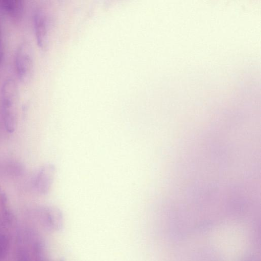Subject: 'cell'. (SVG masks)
<instances>
[{"mask_svg": "<svg viewBox=\"0 0 261 261\" xmlns=\"http://www.w3.org/2000/svg\"><path fill=\"white\" fill-rule=\"evenodd\" d=\"M9 245L7 237L4 234L0 235V261L6 256Z\"/></svg>", "mask_w": 261, "mask_h": 261, "instance_id": "cell-6", "label": "cell"}, {"mask_svg": "<svg viewBox=\"0 0 261 261\" xmlns=\"http://www.w3.org/2000/svg\"><path fill=\"white\" fill-rule=\"evenodd\" d=\"M24 3L21 0H3L0 8L13 21L19 22L24 13Z\"/></svg>", "mask_w": 261, "mask_h": 261, "instance_id": "cell-5", "label": "cell"}, {"mask_svg": "<svg viewBox=\"0 0 261 261\" xmlns=\"http://www.w3.org/2000/svg\"><path fill=\"white\" fill-rule=\"evenodd\" d=\"M17 261H30V260L25 253L20 252L18 255Z\"/></svg>", "mask_w": 261, "mask_h": 261, "instance_id": "cell-8", "label": "cell"}, {"mask_svg": "<svg viewBox=\"0 0 261 261\" xmlns=\"http://www.w3.org/2000/svg\"><path fill=\"white\" fill-rule=\"evenodd\" d=\"M55 173V167L51 164H46L39 169L33 181L35 190L38 194L45 195L48 193L53 184Z\"/></svg>", "mask_w": 261, "mask_h": 261, "instance_id": "cell-4", "label": "cell"}, {"mask_svg": "<svg viewBox=\"0 0 261 261\" xmlns=\"http://www.w3.org/2000/svg\"><path fill=\"white\" fill-rule=\"evenodd\" d=\"M1 96L4 124L6 130L12 133L17 124L19 96L18 85L14 80L9 78L5 80Z\"/></svg>", "mask_w": 261, "mask_h": 261, "instance_id": "cell-1", "label": "cell"}, {"mask_svg": "<svg viewBox=\"0 0 261 261\" xmlns=\"http://www.w3.org/2000/svg\"><path fill=\"white\" fill-rule=\"evenodd\" d=\"M34 65V51L31 42L23 40L17 46L14 56V67L20 82H29L33 75Z\"/></svg>", "mask_w": 261, "mask_h": 261, "instance_id": "cell-2", "label": "cell"}, {"mask_svg": "<svg viewBox=\"0 0 261 261\" xmlns=\"http://www.w3.org/2000/svg\"><path fill=\"white\" fill-rule=\"evenodd\" d=\"M5 57V44L3 30L0 21V67L2 65Z\"/></svg>", "mask_w": 261, "mask_h": 261, "instance_id": "cell-7", "label": "cell"}, {"mask_svg": "<svg viewBox=\"0 0 261 261\" xmlns=\"http://www.w3.org/2000/svg\"><path fill=\"white\" fill-rule=\"evenodd\" d=\"M46 11L41 7L36 8L32 13L34 35L38 46L42 49L48 44L49 18Z\"/></svg>", "mask_w": 261, "mask_h": 261, "instance_id": "cell-3", "label": "cell"}]
</instances>
